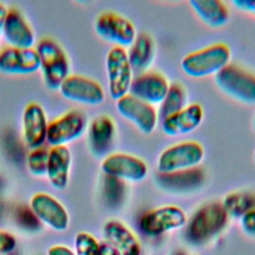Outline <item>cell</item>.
<instances>
[{
	"instance_id": "6da1fadb",
	"label": "cell",
	"mask_w": 255,
	"mask_h": 255,
	"mask_svg": "<svg viewBox=\"0 0 255 255\" xmlns=\"http://www.w3.org/2000/svg\"><path fill=\"white\" fill-rule=\"evenodd\" d=\"M228 214L221 202H208L198 207L187 220L186 240L196 246L206 244L227 225Z\"/></svg>"
},
{
	"instance_id": "7a4b0ae2",
	"label": "cell",
	"mask_w": 255,
	"mask_h": 255,
	"mask_svg": "<svg viewBox=\"0 0 255 255\" xmlns=\"http://www.w3.org/2000/svg\"><path fill=\"white\" fill-rule=\"evenodd\" d=\"M230 58L229 47L224 43H215L186 55L180 67L191 78H205L215 76L229 64Z\"/></svg>"
},
{
	"instance_id": "3957f363",
	"label": "cell",
	"mask_w": 255,
	"mask_h": 255,
	"mask_svg": "<svg viewBox=\"0 0 255 255\" xmlns=\"http://www.w3.org/2000/svg\"><path fill=\"white\" fill-rule=\"evenodd\" d=\"M219 90L247 105L255 104V75L237 65L228 64L214 76Z\"/></svg>"
},
{
	"instance_id": "277c9868",
	"label": "cell",
	"mask_w": 255,
	"mask_h": 255,
	"mask_svg": "<svg viewBox=\"0 0 255 255\" xmlns=\"http://www.w3.org/2000/svg\"><path fill=\"white\" fill-rule=\"evenodd\" d=\"M45 83L51 89H59L69 76L70 66L64 50L52 39H42L36 46Z\"/></svg>"
},
{
	"instance_id": "5b68a950",
	"label": "cell",
	"mask_w": 255,
	"mask_h": 255,
	"mask_svg": "<svg viewBox=\"0 0 255 255\" xmlns=\"http://www.w3.org/2000/svg\"><path fill=\"white\" fill-rule=\"evenodd\" d=\"M204 149L197 141L186 140L165 148L158 156L157 170L167 174L196 167L203 159Z\"/></svg>"
},
{
	"instance_id": "8992f818",
	"label": "cell",
	"mask_w": 255,
	"mask_h": 255,
	"mask_svg": "<svg viewBox=\"0 0 255 255\" xmlns=\"http://www.w3.org/2000/svg\"><path fill=\"white\" fill-rule=\"evenodd\" d=\"M106 68L110 96L118 101L129 93L133 80V71L126 49L116 46L112 48L107 54Z\"/></svg>"
},
{
	"instance_id": "52a82bcc",
	"label": "cell",
	"mask_w": 255,
	"mask_h": 255,
	"mask_svg": "<svg viewBox=\"0 0 255 255\" xmlns=\"http://www.w3.org/2000/svg\"><path fill=\"white\" fill-rule=\"evenodd\" d=\"M184 211L176 205H164L144 212L138 220L139 230L147 236H158L186 224Z\"/></svg>"
},
{
	"instance_id": "ba28073f",
	"label": "cell",
	"mask_w": 255,
	"mask_h": 255,
	"mask_svg": "<svg viewBox=\"0 0 255 255\" xmlns=\"http://www.w3.org/2000/svg\"><path fill=\"white\" fill-rule=\"evenodd\" d=\"M95 30L104 40L124 49L129 47L137 36L133 24L126 17L114 12L100 14L95 21Z\"/></svg>"
},
{
	"instance_id": "9c48e42d",
	"label": "cell",
	"mask_w": 255,
	"mask_h": 255,
	"mask_svg": "<svg viewBox=\"0 0 255 255\" xmlns=\"http://www.w3.org/2000/svg\"><path fill=\"white\" fill-rule=\"evenodd\" d=\"M88 127L87 117L78 110H72L48 124L46 140L52 146L66 145L79 138Z\"/></svg>"
},
{
	"instance_id": "30bf717a",
	"label": "cell",
	"mask_w": 255,
	"mask_h": 255,
	"mask_svg": "<svg viewBox=\"0 0 255 255\" xmlns=\"http://www.w3.org/2000/svg\"><path fill=\"white\" fill-rule=\"evenodd\" d=\"M116 107L119 114L142 133L149 134L155 129L159 119L153 106L128 94L117 101Z\"/></svg>"
},
{
	"instance_id": "8fae6325",
	"label": "cell",
	"mask_w": 255,
	"mask_h": 255,
	"mask_svg": "<svg viewBox=\"0 0 255 255\" xmlns=\"http://www.w3.org/2000/svg\"><path fill=\"white\" fill-rule=\"evenodd\" d=\"M102 170L107 176L137 182L142 180L148 168L139 157L123 152L111 153L102 161Z\"/></svg>"
},
{
	"instance_id": "7c38bea8",
	"label": "cell",
	"mask_w": 255,
	"mask_h": 255,
	"mask_svg": "<svg viewBox=\"0 0 255 255\" xmlns=\"http://www.w3.org/2000/svg\"><path fill=\"white\" fill-rule=\"evenodd\" d=\"M59 90L64 98L83 105L98 106L105 100L103 87L97 81L85 76L69 75Z\"/></svg>"
},
{
	"instance_id": "4fadbf2b",
	"label": "cell",
	"mask_w": 255,
	"mask_h": 255,
	"mask_svg": "<svg viewBox=\"0 0 255 255\" xmlns=\"http://www.w3.org/2000/svg\"><path fill=\"white\" fill-rule=\"evenodd\" d=\"M30 208L36 217L56 231H64L69 226V214L64 205L54 196L38 192L33 195Z\"/></svg>"
},
{
	"instance_id": "5bb4252c",
	"label": "cell",
	"mask_w": 255,
	"mask_h": 255,
	"mask_svg": "<svg viewBox=\"0 0 255 255\" xmlns=\"http://www.w3.org/2000/svg\"><path fill=\"white\" fill-rule=\"evenodd\" d=\"M169 85L162 74L154 71H145L133 78L128 94L154 107L162 102Z\"/></svg>"
},
{
	"instance_id": "9a60e30c",
	"label": "cell",
	"mask_w": 255,
	"mask_h": 255,
	"mask_svg": "<svg viewBox=\"0 0 255 255\" xmlns=\"http://www.w3.org/2000/svg\"><path fill=\"white\" fill-rule=\"evenodd\" d=\"M40 69V59L35 48L8 46L0 50V72L12 75L32 74Z\"/></svg>"
},
{
	"instance_id": "2e32d148",
	"label": "cell",
	"mask_w": 255,
	"mask_h": 255,
	"mask_svg": "<svg viewBox=\"0 0 255 255\" xmlns=\"http://www.w3.org/2000/svg\"><path fill=\"white\" fill-rule=\"evenodd\" d=\"M203 120V109L199 104L186 105L179 112L161 121L162 130L168 136H180L195 130Z\"/></svg>"
},
{
	"instance_id": "e0dca14e",
	"label": "cell",
	"mask_w": 255,
	"mask_h": 255,
	"mask_svg": "<svg viewBox=\"0 0 255 255\" xmlns=\"http://www.w3.org/2000/svg\"><path fill=\"white\" fill-rule=\"evenodd\" d=\"M48 122L45 111L37 103L26 106L23 113V136L27 145L33 149L41 147L47 138Z\"/></svg>"
},
{
	"instance_id": "ac0fdd59",
	"label": "cell",
	"mask_w": 255,
	"mask_h": 255,
	"mask_svg": "<svg viewBox=\"0 0 255 255\" xmlns=\"http://www.w3.org/2000/svg\"><path fill=\"white\" fill-rule=\"evenodd\" d=\"M2 34L6 42L15 48H33L35 36L32 28L17 9H9Z\"/></svg>"
},
{
	"instance_id": "d6986e66",
	"label": "cell",
	"mask_w": 255,
	"mask_h": 255,
	"mask_svg": "<svg viewBox=\"0 0 255 255\" xmlns=\"http://www.w3.org/2000/svg\"><path fill=\"white\" fill-rule=\"evenodd\" d=\"M103 230L106 241L118 248L122 255H140L139 241L123 222L109 220L104 225Z\"/></svg>"
},
{
	"instance_id": "ffe728a7",
	"label": "cell",
	"mask_w": 255,
	"mask_h": 255,
	"mask_svg": "<svg viewBox=\"0 0 255 255\" xmlns=\"http://www.w3.org/2000/svg\"><path fill=\"white\" fill-rule=\"evenodd\" d=\"M88 135L91 150L99 156L106 154L112 147L116 135L113 119L108 116L95 118L89 126Z\"/></svg>"
},
{
	"instance_id": "44dd1931",
	"label": "cell",
	"mask_w": 255,
	"mask_h": 255,
	"mask_svg": "<svg viewBox=\"0 0 255 255\" xmlns=\"http://www.w3.org/2000/svg\"><path fill=\"white\" fill-rule=\"evenodd\" d=\"M71 162V152L66 145L52 146L49 149L47 176L55 188L64 189L68 185Z\"/></svg>"
},
{
	"instance_id": "7402d4cb",
	"label": "cell",
	"mask_w": 255,
	"mask_h": 255,
	"mask_svg": "<svg viewBox=\"0 0 255 255\" xmlns=\"http://www.w3.org/2000/svg\"><path fill=\"white\" fill-rule=\"evenodd\" d=\"M189 5L198 18L210 27H222L229 20V10L222 1L191 0L189 1Z\"/></svg>"
},
{
	"instance_id": "603a6c76",
	"label": "cell",
	"mask_w": 255,
	"mask_h": 255,
	"mask_svg": "<svg viewBox=\"0 0 255 255\" xmlns=\"http://www.w3.org/2000/svg\"><path fill=\"white\" fill-rule=\"evenodd\" d=\"M133 72L138 74L147 71L154 57V43L147 34H139L127 51Z\"/></svg>"
},
{
	"instance_id": "cb8c5ba5",
	"label": "cell",
	"mask_w": 255,
	"mask_h": 255,
	"mask_svg": "<svg viewBox=\"0 0 255 255\" xmlns=\"http://www.w3.org/2000/svg\"><path fill=\"white\" fill-rule=\"evenodd\" d=\"M203 180V173L196 167L177 171L173 173H159L158 183L169 190L181 192L189 191L201 184Z\"/></svg>"
},
{
	"instance_id": "d4e9b609",
	"label": "cell",
	"mask_w": 255,
	"mask_h": 255,
	"mask_svg": "<svg viewBox=\"0 0 255 255\" xmlns=\"http://www.w3.org/2000/svg\"><path fill=\"white\" fill-rule=\"evenodd\" d=\"M187 105V96L184 88L180 84H171L169 89L159 104V109L157 111L158 119L163 120L180 110H182Z\"/></svg>"
},
{
	"instance_id": "484cf974",
	"label": "cell",
	"mask_w": 255,
	"mask_h": 255,
	"mask_svg": "<svg viewBox=\"0 0 255 255\" xmlns=\"http://www.w3.org/2000/svg\"><path fill=\"white\" fill-rule=\"evenodd\" d=\"M228 216L241 217L246 212L255 208V194L251 192H231L221 202Z\"/></svg>"
},
{
	"instance_id": "4316f807",
	"label": "cell",
	"mask_w": 255,
	"mask_h": 255,
	"mask_svg": "<svg viewBox=\"0 0 255 255\" xmlns=\"http://www.w3.org/2000/svg\"><path fill=\"white\" fill-rule=\"evenodd\" d=\"M49 150L45 147H37L31 149L27 156V166L31 173L37 176L47 174Z\"/></svg>"
},
{
	"instance_id": "83f0119b",
	"label": "cell",
	"mask_w": 255,
	"mask_h": 255,
	"mask_svg": "<svg viewBox=\"0 0 255 255\" xmlns=\"http://www.w3.org/2000/svg\"><path fill=\"white\" fill-rule=\"evenodd\" d=\"M125 182L121 179L107 176L105 179V197L111 206H119L125 197Z\"/></svg>"
},
{
	"instance_id": "f1b7e54d",
	"label": "cell",
	"mask_w": 255,
	"mask_h": 255,
	"mask_svg": "<svg viewBox=\"0 0 255 255\" xmlns=\"http://www.w3.org/2000/svg\"><path fill=\"white\" fill-rule=\"evenodd\" d=\"M76 255H100L97 239L88 232H79L75 238Z\"/></svg>"
},
{
	"instance_id": "f546056e",
	"label": "cell",
	"mask_w": 255,
	"mask_h": 255,
	"mask_svg": "<svg viewBox=\"0 0 255 255\" xmlns=\"http://www.w3.org/2000/svg\"><path fill=\"white\" fill-rule=\"evenodd\" d=\"M18 224L27 230H37L40 227V220L36 217L30 207H20L16 212Z\"/></svg>"
},
{
	"instance_id": "4dcf8cb0",
	"label": "cell",
	"mask_w": 255,
	"mask_h": 255,
	"mask_svg": "<svg viewBox=\"0 0 255 255\" xmlns=\"http://www.w3.org/2000/svg\"><path fill=\"white\" fill-rule=\"evenodd\" d=\"M16 247L15 237L3 230H0V254H6L13 251Z\"/></svg>"
},
{
	"instance_id": "1f68e13d",
	"label": "cell",
	"mask_w": 255,
	"mask_h": 255,
	"mask_svg": "<svg viewBox=\"0 0 255 255\" xmlns=\"http://www.w3.org/2000/svg\"><path fill=\"white\" fill-rule=\"evenodd\" d=\"M243 231L249 235H255V208L246 212L240 217Z\"/></svg>"
},
{
	"instance_id": "d6a6232c",
	"label": "cell",
	"mask_w": 255,
	"mask_h": 255,
	"mask_svg": "<svg viewBox=\"0 0 255 255\" xmlns=\"http://www.w3.org/2000/svg\"><path fill=\"white\" fill-rule=\"evenodd\" d=\"M232 3L239 10L255 15V0H234Z\"/></svg>"
},
{
	"instance_id": "836d02e7",
	"label": "cell",
	"mask_w": 255,
	"mask_h": 255,
	"mask_svg": "<svg viewBox=\"0 0 255 255\" xmlns=\"http://www.w3.org/2000/svg\"><path fill=\"white\" fill-rule=\"evenodd\" d=\"M100 245V255H122L118 248L109 243L108 241H102Z\"/></svg>"
},
{
	"instance_id": "e575fe53",
	"label": "cell",
	"mask_w": 255,
	"mask_h": 255,
	"mask_svg": "<svg viewBox=\"0 0 255 255\" xmlns=\"http://www.w3.org/2000/svg\"><path fill=\"white\" fill-rule=\"evenodd\" d=\"M48 255H76V254L67 246L55 245L49 249Z\"/></svg>"
},
{
	"instance_id": "d590c367",
	"label": "cell",
	"mask_w": 255,
	"mask_h": 255,
	"mask_svg": "<svg viewBox=\"0 0 255 255\" xmlns=\"http://www.w3.org/2000/svg\"><path fill=\"white\" fill-rule=\"evenodd\" d=\"M7 13H8V9L6 8V6L3 3L0 2V32H2V28L5 23Z\"/></svg>"
},
{
	"instance_id": "8d00e7d4",
	"label": "cell",
	"mask_w": 255,
	"mask_h": 255,
	"mask_svg": "<svg viewBox=\"0 0 255 255\" xmlns=\"http://www.w3.org/2000/svg\"><path fill=\"white\" fill-rule=\"evenodd\" d=\"M170 255H186V254H185V252H184L183 250H181V249H177V250L172 251Z\"/></svg>"
},
{
	"instance_id": "74e56055",
	"label": "cell",
	"mask_w": 255,
	"mask_h": 255,
	"mask_svg": "<svg viewBox=\"0 0 255 255\" xmlns=\"http://www.w3.org/2000/svg\"><path fill=\"white\" fill-rule=\"evenodd\" d=\"M253 128L255 129V116H254V119H253Z\"/></svg>"
},
{
	"instance_id": "f35d334b",
	"label": "cell",
	"mask_w": 255,
	"mask_h": 255,
	"mask_svg": "<svg viewBox=\"0 0 255 255\" xmlns=\"http://www.w3.org/2000/svg\"><path fill=\"white\" fill-rule=\"evenodd\" d=\"M253 159H254V163H255V151H254V155H253Z\"/></svg>"
},
{
	"instance_id": "ab89813d",
	"label": "cell",
	"mask_w": 255,
	"mask_h": 255,
	"mask_svg": "<svg viewBox=\"0 0 255 255\" xmlns=\"http://www.w3.org/2000/svg\"><path fill=\"white\" fill-rule=\"evenodd\" d=\"M191 255H195V254H191Z\"/></svg>"
}]
</instances>
